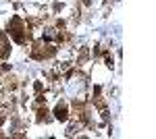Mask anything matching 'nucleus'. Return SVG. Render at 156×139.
Here are the masks:
<instances>
[{
  "label": "nucleus",
  "instance_id": "1",
  "mask_svg": "<svg viewBox=\"0 0 156 139\" xmlns=\"http://www.w3.org/2000/svg\"><path fill=\"white\" fill-rule=\"evenodd\" d=\"M11 35L15 37V42H23L25 40V35H23V23H21V19L19 17H12V21H11Z\"/></svg>",
  "mask_w": 156,
  "mask_h": 139
},
{
  "label": "nucleus",
  "instance_id": "2",
  "mask_svg": "<svg viewBox=\"0 0 156 139\" xmlns=\"http://www.w3.org/2000/svg\"><path fill=\"white\" fill-rule=\"evenodd\" d=\"M54 116H56L58 120H67V108L58 104L56 108H54Z\"/></svg>",
  "mask_w": 156,
  "mask_h": 139
}]
</instances>
